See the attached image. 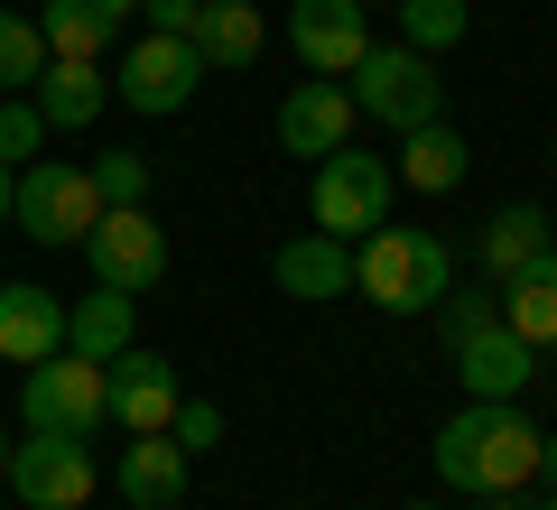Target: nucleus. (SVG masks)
<instances>
[{
    "label": "nucleus",
    "mask_w": 557,
    "mask_h": 510,
    "mask_svg": "<svg viewBox=\"0 0 557 510\" xmlns=\"http://www.w3.org/2000/svg\"><path fill=\"white\" fill-rule=\"evenodd\" d=\"M539 251H557V214L548 204H502L493 223H483V241H474V260H483V278H511V270H530Z\"/></svg>",
    "instance_id": "22"
},
{
    "label": "nucleus",
    "mask_w": 557,
    "mask_h": 510,
    "mask_svg": "<svg viewBox=\"0 0 557 510\" xmlns=\"http://www.w3.org/2000/svg\"><path fill=\"white\" fill-rule=\"evenodd\" d=\"M344 94H354V112L362 121H381V130H418V121H446V75H437V57H418V47H362V65L344 75Z\"/></svg>",
    "instance_id": "3"
},
{
    "label": "nucleus",
    "mask_w": 557,
    "mask_h": 510,
    "mask_svg": "<svg viewBox=\"0 0 557 510\" xmlns=\"http://www.w3.org/2000/svg\"><path fill=\"white\" fill-rule=\"evenodd\" d=\"M548 158H557V130H548Z\"/></svg>",
    "instance_id": "37"
},
{
    "label": "nucleus",
    "mask_w": 557,
    "mask_h": 510,
    "mask_svg": "<svg viewBox=\"0 0 557 510\" xmlns=\"http://www.w3.org/2000/svg\"><path fill=\"white\" fill-rule=\"evenodd\" d=\"M20 427L28 436H94L102 427V362L84 353H47L20 381Z\"/></svg>",
    "instance_id": "8"
},
{
    "label": "nucleus",
    "mask_w": 557,
    "mask_h": 510,
    "mask_svg": "<svg viewBox=\"0 0 557 510\" xmlns=\"http://www.w3.org/2000/svg\"><path fill=\"white\" fill-rule=\"evenodd\" d=\"M399 510H446V501H399Z\"/></svg>",
    "instance_id": "34"
},
{
    "label": "nucleus",
    "mask_w": 557,
    "mask_h": 510,
    "mask_svg": "<svg viewBox=\"0 0 557 510\" xmlns=\"http://www.w3.org/2000/svg\"><path fill=\"white\" fill-rule=\"evenodd\" d=\"M196 94H205L196 38H159V28H139V38L121 47V65H112V102H121V112L168 121V112H186Z\"/></svg>",
    "instance_id": "6"
},
{
    "label": "nucleus",
    "mask_w": 557,
    "mask_h": 510,
    "mask_svg": "<svg viewBox=\"0 0 557 510\" xmlns=\"http://www.w3.org/2000/svg\"><path fill=\"white\" fill-rule=\"evenodd\" d=\"M10 196H20V167H0V233H10Z\"/></svg>",
    "instance_id": "32"
},
{
    "label": "nucleus",
    "mask_w": 557,
    "mask_h": 510,
    "mask_svg": "<svg viewBox=\"0 0 557 510\" xmlns=\"http://www.w3.org/2000/svg\"><path fill=\"white\" fill-rule=\"evenodd\" d=\"M391 20H399V47H418V57L465 47V0H391Z\"/></svg>",
    "instance_id": "24"
},
{
    "label": "nucleus",
    "mask_w": 557,
    "mask_h": 510,
    "mask_svg": "<svg viewBox=\"0 0 557 510\" xmlns=\"http://www.w3.org/2000/svg\"><path fill=\"white\" fill-rule=\"evenodd\" d=\"M288 47L307 75H354L372 47V20H362V0H288Z\"/></svg>",
    "instance_id": "12"
},
{
    "label": "nucleus",
    "mask_w": 557,
    "mask_h": 510,
    "mask_svg": "<svg viewBox=\"0 0 557 510\" xmlns=\"http://www.w3.org/2000/svg\"><path fill=\"white\" fill-rule=\"evenodd\" d=\"M539 510H557V492H539Z\"/></svg>",
    "instance_id": "35"
},
{
    "label": "nucleus",
    "mask_w": 557,
    "mask_h": 510,
    "mask_svg": "<svg viewBox=\"0 0 557 510\" xmlns=\"http://www.w3.org/2000/svg\"><path fill=\"white\" fill-rule=\"evenodd\" d=\"M102 214L94 196V167H75V158H28L20 167V196H10V233L47 241V251H65V241H84Z\"/></svg>",
    "instance_id": "5"
},
{
    "label": "nucleus",
    "mask_w": 557,
    "mask_h": 510,
    "mask_svg": "<svg viewBox=\"0 0 557 510\" xmlns=\"http://www.w3.org/2000/svg\"><path fill=\"white\" fill-rule=\"evenodd\" d=\"M47 75V38H38V10H0V94H28Z\"/></svg>",
    "instance_id": "25"
},
{
    "label": "nucleus",
    "mask_w": 557,
    "mask_h": 510,
    "mask_svg": "<svg viewBox=\"0 0 557 510\" xmlns=\"http://www.w3.org/2000/svg\"><path fill=\"white\" fill-rule=\"evenodd\" d=\"M47 149V112L28 94H0V167H20V158Z\"/></svg>",
    "instance_id": "26"
},
{
    "label": "nucleus",
    "mask_w": 557,
    "mask_h": 510,
    "mask_svg": "<svg viewBox=\"0 0 557 510\" xmlns=\"http://www.w3.org/2000/svg\"><path fill=\"white\" fill-rule=\"evenodd\" d=\"M196 10H205V0H139V28H159V38H186V28H196Z\"/></svg>",
    "instance_id": "30"
},
{
    "label": "nucleus",
    "mask_w": 557,
    "mask_h": 510,
    "mask_svg": "<svg viewBox=\"0 0 557 510\" xmlns=\"http://www.w3.org/2000/svg\"><path fill=\"white\" fill-rule=\"evenodd\" d=\"M28 102L47 112V130H94L112 112V75H102V57H47V75L28 84Z\"/></svg>",
    "instance_id": "17"
},
{
    "label": "nucleus",
    "mask_w": 557,
    "mask_h": 510,
    "mask_svg": "<svg viewBox=\"0 0 557 510\" xmlns=\"http://www.w3.org/2000/svg\"><path fill=\"white\" fill-rule=\"evenodd\" d=\"M131 20H139V0H38L47 57H102Z\"/></svg>",
    "instance_id": "19"
},
{
    "label": "nucleus",
    "mask_w": 557,
    "mask_h": 510,
    "mask_svg": "<svg viewBox=\"0 0 557 510\" xmlns=\"http://www.w3.org/2000/svg\"><path fill=\"white\" fill-rule=\"evenodd\" d=\"M428 464H437L446 492L493 501V492H520V483L539 473V427L520 418V399H465V409L437 427Z\"/></svg>",
    "instance_id": "1"
},
{
    "label": "nucleus",
    "mask_w": 557,
    "mask_h": 510,
    "mask_svg": "<svg viewBox=\"0 0 557 510\" xmlns=\"http://www.w3.org/2000/svg\"><path fill=\"white\" fill-rule=\"evenodd\" d=\"M493 510H511V492H493Z\"/></svg>",
    "instance_id": "36"
},
{
    "label": "nucleus",
    "mask_w": 557,
    "mask_h": 510,
    "mask_svg": "<svg viewBox=\"0 0 557 510\" xmlns=\"http://www.w3.org/2000/svg\"><path fill=\"white\" fill-rule=\"evenodd\" d=\"M84 260H94V288H121V297H149L168 278V223L149 214V204H102L94 233L75 241Z\"/></svg>",
    "instance_id": "7"
},
{
    "label": "nucleus",
    "mask_w": 557,
    "mask_h": 510,
    "mask_svg": "<svg viewBox=\"0 0 557 510\" xmlns=\"http://www.w3.org/2000/svg\"><path fill=\"white\" fill-rule=\"evenodd\" d=\"M446 362H456V381H465V399H520L539 381V344H520L511 325H474L465 344H446Z\"/></svg>",
    "instance_id": "13"
},
{
    "label": "nucleus",
    "mask_w": 557,
    "mask_h": 510,
    "mask_svg": "<svg viewBox=\"0 0 557 510\" xmlns=\"http://www.w3.org/2000/svg\"><path fill=\"white\" fill-rule=\"evenodd\" d=\"M186 38H196L205 75H242V65H251L260 47H270V20H260L251 0H205V10H196V28H186Z\"/></svg>",
    "instance_id": "21"
},
{
    "label": "nucleus",
    "mask_w": 557,
    "mask_h": 510,
    "mask_svg": "<svg viewBox=\"0 0 557 510\" xmlns=\"http://www.w3.org/2000/svg\"><path fill=\"white\" fill-rule=\"evenodd\" d=\"M354 121H362V112H354V94H344V75H298L288 94H278V121H270V130H278V149H288V158L317 167L325 149L354 139Z\"/></svg>",
    "instance_id": "11"
},
{
    "label": "nucleus",
    "mask_w": 557,
    "mask_h": 510,
    "mask_svg": "<svg viewBox=\"0 0 557 510\" xmlns=\"http://www.w3.org/2000/svg\"><path fill=\"white\" fill-rule=\"evenodd\" d=\"M456 288V251L418 223H372L354 241V297H372L381 315H428Z\"/></svg>",
    "instance_id": "2"
},
{
    "label": "nucleus",
    "mask_w": 557,
    "mask_h": 510,
    "mask_svg": "<svg viewBox=\"0 0 557 510\" xmlns=\"http://www.w3.org/2000/svg\"><path fill=\"white\" fill-rule=\"evenodd\" d=\"M428 315H437V344H465V334H474V325H493L502 307H493V288H446Z\"/></svg>",
    "instance_id": "28"
},
{
    "label": "nucleus",
    "mask_w": 557,
    "mask_h": 510,
    "mask_svg": "<svg viewBox=\"0 0 557 510\" xmlns=\"http://www.w3.org/2000/svg\"><path fill=\"white\" fill-rule=\"evenodd\" d=\"M65 353V297L38 288V278H10L0 288V362L10 372H28V362Z\"/></svg>",
    "instance_id": "15"
},
{
    "label": "nucleus",
    "mask_w": 557,
    "mask_h": 510,
    "mask_svg": "<svg viewBox=\"0 0 557 510\" xmlns=\"http://www.w3.org/2000/svg\"><path fill=\"white\" fill-rule=\"evenodd\" d=\"M391 158L381 149H325L317 158V196H307V233H335V241H362L372 223H391Z\"/></svg>",
    "instance_id": "4"
},
{
    "label": "nucleus",
    "mask_w": 557,
    "mask_h": 510,
    "mask_svg": "<svg viewBox=\"0 0 557 510\" xmlns=\"http://www.w3.org/2000/svg\"><path fill=\"white\" fill-rule=\"evenodd\" d=\"M0 510H10V501H0Z\"/></svg>",
    "instance_id": "39"
},
{
    "label": "nucleus",
    "mask_w": 557,
    "mask_h": 510,
    "mask_svg": "<svg viewBox=\"0 0 557 510\" xmlns=\"http://www.w3.org/2000/svg\"><path fill=\"white\" fill-rule=\"evenodd\" d=\"M493 307H502V325H511L520 344L557 353V251H539L530 270H511V278L493 288Z\"/></svg>",
    "instance_id": "23"
},
{
    "label": "nucleus",
    "mask_w": 557,
    "mask_h": 510,
    "mask_svg": "<svg viewBox=\"0 0 557 510\" xmlns=\"http://www.w3.org/2000/svg\"><path fill=\"white\" fill-rule=\"evenodd\" d=\"M131 344H139V297H121V288H84V297H65V353L112 362V353H131Z\"/></svg>",
    "instance_id": "20"
},
{
    "label": "nucleus",
    "mask_w": 557,
    "mask_h": 510,
    "mask_svg": "<svg viewBox=\"0 0 557 510\" xmlns=\"http://www.w3.org/2000/svg\"><path fill=\"white\" fill-rule=\"evenodd\" d=\"M186 483H196V455H186L168 427H159V436H131L121 464H112V492H121L131 510H177Z\"/></svg>",
    "instance_id": "14"
},
{
    "label": "nucleus",
    "mask_w": 557,
    "mask_h": 510,
    "mask_svg": "<svg viewBox=\"0 0 557 510\" xmlns=\"http://www.w3.org/2000/svg\"><path fill=\"white\" fill-rule=\"evenodd\" d=\"M168 436H177L186 455H214V446H223V409H214V399H177V418H168Z\"/></svg>",
    "instance_id": "29"
},
{
    "label": "nucleus",
    "mask_w": 557,
    "mask_h": 510,
    "mask_svg": "<svg viewBox=\"0 0 557 510\" xmlns=\"http://www.w3.org/2000/svg\"><path fill=\"white\" fill-rule=\"evenodd\" d=\"M0 483L28 510H84L94 501V436H28V446H10Z\"/></svg>",
    "instance_id": "10"
},
{
    "label": "nucleus",
    "mask_w": 557,
    "mask_h": 510,
    "mask_svg": "<svg viewBox=\"0 0 557 510\" xmlns=\"http://www.w3.org/2000/svg\"><path fill=\"white\" fill-rule=\"evenodd\" d=\"M465 167H474V149H465L456 121H418V130H399V158H391L399 186H418V196H456Z\"/></svg>",
    "instance_id": "18"
},
{
    "label": "nucleus",
    "mask_w": 557,
    "mask_h": 510,
    "mask_svg": "<svg viewBox=\"0 0 557 510\" xmlns=\"http://www.w3.org/2000/svg\"><path fill=\"white\" fill-rule=\"evenodd\" d=\"M530 483H539V492H557V427L539 436V473H530Z\"/></svg>",
    "instance_id": "31"
},
{
    "label": "nucleus",
    "mask_w": 557,
    "mask_h": 510,
    "mask_svg": "<svg viewBox=\"0 0 557 510\" xmlns=\"http://www.w3.org/2000/svg\"><path fill=\"white\" fill-rule=\"evenodd\" d=\"M0 473H10V427H0Z\"/></svg>",
    "instance_id": "33"
},
{
    "label": "nucleus",
    "mask_w": 557,
    "mask_h": 510,
    "mask_svg": "<svg viewBox=\"0 0 557 510\" xmlns=\"http://www.w3.org/2000/svg\"><path fill=\"white\" fill-rule=\"evenodd\" d=\"M270 278L278 297H307V307H325V297H354V241L335 233H298L270 251Z\"/></svg>",
    "instance_id": "16"
},
{
    "label": "nucleus",
    "mask_w": 557,
    "mask_h": 510,
    "mask_svg": "<svg viewBox=\"0 0 557 510\" xmlns=\"http://www.w3.org/2000/svg\"><path fill=\"white\" fill-rule=\"evenodd\" d=\"M177 399H186L177 362L149 353V344H131V353L102 362V418H112L121 436H159L168 418H177Z\"/></svg>",
    "instance_id": "9"
},
{
    "label": "nucleus",
    "mask_w": 557,
    "mask_h": 510,
    "mask_svg": "<svg viewBox=\"0 0 557 510\" xmlns=\"http://www.w3.org/2000/svg\"><path fill=\"white\" fill-rule=\"evenodd\" d=\"M94 196L102 204H149V158L139 149H102L94 158Z\"/></svg>",
    "instance_id": "27"
},
{
    "label": "nucleus",
    "mask_w": 557,
    "mask_h": 510,
    "mask_svg": "<svg viewBox=\"0 0 557 510\" xmlns=\"http://www.w3.org/2000/svg\"><path fill=\"white\" fill-rule=\"evenodd\" d=\"M362 10H372V0H362Z\"/></svg>",
    "instance_id": "38"
}]
</instances>
